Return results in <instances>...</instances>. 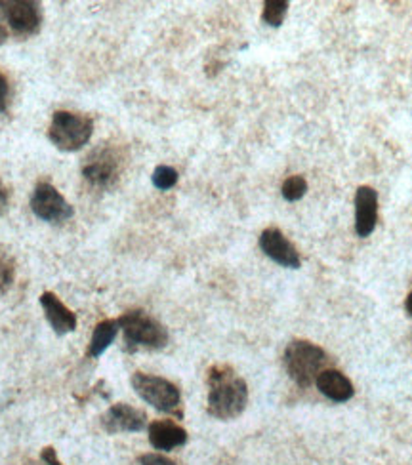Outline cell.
<instances>
[{"label": "cell", "mask_w": 412, "mask_h": 465, "mask_svg": "<svg viewBox=\"0 0 412 465\" xmlns=\"http://www.w3.org/2000/svg\"><path fill=\"white\" fill-rule=\"evenodd\" d=\"M248 404V385L229 366L208 372V414L216 420H235Z\"/></svg>", "instance_id": "cell-1"}, {"label": "cell", "mask_w": 412, "mask_h": 465, "mask_svg": "<svg viewBox=\"0 0 412 465\" xmlns=\"http://www.w3.org/2000/svg\"><path fill=\"white\" fill-rule=\"evenodd\" d=\"M329 355L306 339H294L284 349L286 372L300 387L313 385L319 374L329 368Z\"/></svg>", "instance_id": "cell-2"}, {"label": "cell", "mask_w": 412, "mask_h": 465, "mask_svg": "<svg viewBox=\"0 0 412 465\" xmlns=\"http://www.w3.org/2000/svg\"><path fill=\"white\" fill-rule=\"evenodd\" d=\"M94 134V120L73 111H56L52 117L48 138L58 149L73 153L88 146Z\"/></svg>", "instance_id": "cell-3"}, {"label": "cell", "mask_w": 412, "mask_h": 465, "mask_svg": "<svg viewBox=\"0 0 412 465\" xmlns=\"http://www.w3.org/2000/svg\"><path fill=\"white\" fill-rule=\"evenodd\" d=\"M117 320L129 349H163L168 344L167 328L146 311H129Z\"/></svg>", "instance_id": "cell-4"}, {"label": "cell", "mask_w": 412, "mask_h": 465, "mask_svg": "<svg viewBox=\"0 0 412 465\" xmlns=\"http://www.w3.org/2000/svg\"><path fill=\"white\" fill-rule=\"evenodd\" d=\"M134 391L138 395L157 408L158 413L176 414L180 416V404H182V393L172 382L160 378V375L136 372L130 380Z\"/></svg>", "instance_id": "cell-5"}, {"label": "cell", "mask_w": 412, "mask_h": 465, "mask_svg": "<svg viewBox=\"0 0 412 465\" xmlns=\"http://www.w3.org/2000/svg\"><path fill=\"white\" fill-rule=\"evenodd\" d=\"M0 14L20 39L34 37L43 25V10L33 0H0Z\"/></svg>", "instance_id": "cell-6"}, {"label": "cell", "mask_w": 412, "mask_h": 465, "mask_svg": "<svg viewBox=\"0 0 412 465\" xmlns=\"http://www.w3.org/2000/svg\"><path fill=\"white\" fill-rule=\"evenodd\" d=\"M31 210L34 216L48 223H63L73 218V206H71L65 196L53 187L52 184H39L31 196Z\"/></svg>", "instance_id": "cell-7"}, {"label": "cell", "mask_w": 412, "mask_h": 465, "mask_svg": "<svg viewBox=\"0 0 412 465\" xmlns=\"http://www.w3.org/2000/svg\"><path fill=\"white\" fill-rule=\"evenodd\" d=\"M120 174V157L111 147H98L86 158L82 166L84 180L92 187L110 189L117 184Z\"/></svg>", "instance_id": "cell-8"}, {"label": "cell", "mask_w": 412, "mask_h": 465, "mask_svg": "<svg viewBox=\"0 0 412 465\" xmlns=\"http://www.w3.org/2000/svg\"><path fill=\"white\" fill-rule=\"evenodd\" d=\"M260 248L262 252L273 260L275 263L283 265V267H289V270H298V267L302 265V260H300V254L298 250L294 248V244L284 237V232L277 227H270L262 231L260 235Z\"/></svg>", "instance_id": "cell-9"}, {"label": "cell", "mask_w": 412, "mask_h": 465, "mask_svg": "<svg viewBox=\"0 0 412 465\" xmlns=\"http://www.w3.org/2000/svg\"><path fill=\"white\" fill-rule=\"evenodd\" d=\"M148 423V416L141 410L119 403L113 404L107 413L101 416V425L107 433H138Z\"/></svg>", "instance_id": "cell-10"}, {"label": "cell", "mask_w": 412, "mask_h": 465, "mask_svg": "<svg viewBox=\"0 0 412 465\" xmlns=\"http://www.w3.org/2000/svg\"><path fill=\"white\" fill-rule=\"evenodd\" d=\"M378 222V193L361 185L355 193V232L361 239L369 237Z\"/></svg>", "instance_id": "cell-11"}, {"label": "cell", "mask_w": 412, "mask_h": 465, "mask_svg": "<svg viewBox=\"0 0 412 465\" xmlns=\"http://www.w3.org/2000/svg\"><path fill=\"white\" fill-rule=\"evenodd\" d=\"M41 306L44 309V315L48 318L50 327L53 328L58 336L69 334L77 328V317L71 311L65 303L53 294V292H44L41 294Z\"/></svg>", "instance_id": "cell-12"}, {"label": "cell", "mask_w": 412, "mask_h": 465, "mask_svg": "<svg viewBox=\"0 0 412 465\" xmlns=\"http://www.w3.org/2000/svg\"><path fill=\"white\" fill-rule=\"evenodd\" d=\"M149 442L157 451H174L187 442V432L172 420H157L149 425Z\"/></svg>", "instance_id": "cell-13"}, {"label": "cell", "mask_w": 412, "mask_h": 465, "mask_svg": "<svg viewBox=\"0 0 412 465\" xmlns=\"http://www.w3.org/2000/svg\"><path fill=\"white\" fill-rule=\"evenodd\" d=\"M317 389L325 395L327 399L334 403H348L353 397V384L346 374L334 368H327L319 374V378L315 382Z\"/></svg>", "instance_id": "cell-14"}, {"label": "cell", "mask_w": 412, "mask_h": 465, "mask_svg": "<svg viewBox=\"0 0 412 465\" xmlns=\"http://www.w3.org/2000/svg\"><path fill=\"white\" fill-rule=\"evenodd\" d=\"M119 330H120L119 320H115V318H107V320L98 323L94 328L92 339H91V346H88V355H91L92 359L101 356L103 351L115 342Z\"/></svg>", "instance_id": "cell-15"}, {"label": "cell", "mask_w": 412, "mask_h": 465, "mask_svg": "<svg viewBox=\"0 0 412 465\" xmlns=\"http://www.w3.org/2000/svg\"><path fill=\"white\" fill-rule=\"evenodd\" d=\"M286 12H289V3H286V0H265L262 20L272 27H281Z\"/></svg>", "instance_id": "cell-16"}, {"label": "cell", "mask_w": 412, "mask_h": 465, "mask_svg": "<svg viewBox=\"0 0 412 465\" xmlns=\"http://www.w3.org/2000/svg\"><path fill=\"white\" fill-rule=\"evenodd\" d=\"M306 191H308V182H306V177H303V176H291V177H286L283 187H281L283 199L289 201V203L300 201L302 196L306 195Z\"/></svg>", "instance_id": "cell-17"}, {"label": "cell", "mask_w": 412, "mask_h": 465, "mask_svg": "<svg viewBox=\"0 0 412 465\" xmlns=\"http://www.w3.org/2000/svg\"><path fill=\"white\" fill-rule=\"evenodd\" d=\"M151 182L157 189L160 191H168L177 184V172L172 166L167 165H160L155 168L153 176H151Z\"/></svg>", "instance_id": "cell-18"}, {"label": "cell", "mask_w": 412, "mask_h": 465, "mask_svg": "<svg viewBox=\"0 0 412 465\" xmlns=\"http://www.w3.org/2000/svg\"><path fill=\"white\" fill-rule=\"evenodd\" d=\"M14 280V263L0 252V292L6 290Z\"/></svg>", "instance_id": "cell-19"}, {"label": "cell", "mask_w": 412, "mask_h": 465, "mask_svg": "<svg viewBox=\"0 0 412 465\" xmlns=\"http://www.w3.org/2000/svg\"><path fill=\"white\" fill-rule=\"evenodd\" d=\"M139 465H176L170 458L160 454H143L139 458Z\"/></svg>", "instance_id": "cell-20"}, {"label": "cell", "mask_w": 412, "mask_h": 465, "mask_svg": "<svg viewBox=\"0 0 412 465\" xmlns=\"http://www.w3.org/2000/svg\"><path fill=\"white\" fill-rule=\"evenodd\" d=\"M8 96H10V86H8L6 77L3 75V71H0V113L6 111Z\"/></svg>", "instance_id": "cell-21"}, {"label": "cell", "mask_w": 412, "mask_h": 465, "mask_svg": "<svg viewBox=\"0 0 412 465\" xmlns=\"http://www.w3.org/2000/svg\"><path fill=\"white\" fill-rule=\"evenodd\" d=\"M41 458H43V461L48 463V465H62V461H60L58 456H56V451H53L52 446H46V449L41 452Z\"/></svg>", "instance_id": "cell-22"}, {"label": "cell", "mask_w": 412, "mask_h": 465, "mask_svg": "<svg viewBox=\"0 0 412 465\" xmlns=\"http://www.w3.org/2000/svg\"><path fill=\"white\" fill-rule=\"evenodd\" d=\"M8 203H10L8 191H6V187L3 185V182H0V216H3V214L8 210Z\"/></svg>", "instance_id": "cell-23"}, {"label": "cell", "mask_w": 412, "mask_h": 465, "mask_svg": "<svg viewBox=\"0 0 412 465\" xmlns=\"http://www.w3.org/2000/svg\"><path fill=\"white\" fill-rule=\"evenodd\" d=\"M6 41H8V27L5 25L3 17H0V46H3Z\"/></svg>", "instance_id": "cell-24"}, {"label": "cell", "mask_w": 412, "mask_h": 465, "mask_svg": "<svg viewBox=\"0 0 412 465\" xmlns=\"http://www.w3.org/2000/svg\"><path fill=\"white\" fill-rule=\"evenodd\" d=\"M405 308H407V311H408V315L412 317V292L407 296V301H405Z\"/></svg>", "instance_id": "cell-25"}]
</instances>
